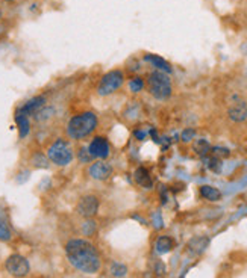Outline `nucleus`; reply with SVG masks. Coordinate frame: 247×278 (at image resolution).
I'll return each instance as SVG.
<instances>
[{"label":"nucleus","mask_w":247,"mask_h":278,"mask_svg":"<svg viewBox=\"0 0 247 278\" xmlns=\"http://www.w3.org/2000/svg\"><path fill=\"white\" fill-rule=\"evenodd\" d=\"M68 262L81 272L96 274L100 269V256L97 248L85 239H72L65 244Z\"/></svg>","instance_id":"f257e3e1"},{"label":"nucleus","mask_w":247,"mask_h":278,"mask_svg":"<svg viewBox=\"0 0 247 278\" xmlns=\"http://www.w3.org/2000/svg\"><path fill=\"white\" fill-rule=\"evenodd\" d=\"M99 127V116L93 110H84L73 115L65 127L67 136L75 141H82L91 136Z\"/></svg>","instance_id":"f03ea898"},{"label":"nucleus","mask_w":247,"mask_h":278,"mask_svg":"<svg viewBox=\"0 0 247 278\" xmlns=\"http://www.w3.org/2000/svg\"><path fill=\"white\" fill-rule=\"evenodd\" d=\"M146 87H147L149 94L152 97H155L156 100H167V98H170V95L173 93L171 79L168 77L167 73H162L158 70L152 71L147 76Z\"/></svg>","instance_id":"7ed1b4c3"},{"label":"nucleus","mask_w":247,"mask_h":278,"mask_svg":"<svg viewBox=\"0 0 247 278\" xmlns=\"http://www.w3.org/2000/svg\"><path fill=\"white\" fill-rule=\"evenodd\" d=\"M47 157L56 167H67V165L72 164V161L75 157V151H73L72 144L67 139L58 138V139H55L49 145V148H47Z\"/></svg>","instance_id":"20e7f679"},{"label":"nucleus","mask_w":247,"mask_h":278,"mask_svg":"<svg viewBox=\"0 0 247 278\" xmlns=\"http://www.w3.org/2000/svg\"><path fill=\"white\" fill-rule=\"evenodd\" d=\"M124 84V74L122 70H111L108 73H105L99 84H97V95L100 97H110L113 94H116Z\"/></svg>","instance_id":"39448f33"},{"label":"nucleus","mask_w":247,"mask_h":278,"mask_svg":"<svg viewBox=\"0 0 247 278\" xmlns=\"http://www.w3.org/2000/svg\"><path fill=\"white\" fill-rule=\"evenodd\" d=\"M99 206H100L99 198L96 195H93V193H87V195L79 198V201L76 204V213L79 216L88 219V218H93V216L97 215Z\"/></svg>","instance_id":"423d86ee"},{"label":"nucleus","mask_w":247,"mask_h":278,"mask_svg":"<svg viewBox=\"0 0 247 278\" xmlns=\"http://www.w3.org/2000/svg\"><path fill=\"white\" fill-rule=\"evenodd\" d=\"M87 148H88L90 154L93 156V159H97V161H105L111 154V145H110L108 138L100 136V135L94 136Z\"/></svg>","instance_id":"0eeeda50"},{"label":"nucleus","mask_w":247,"mask_h":278,"mask_svg":"<svg viewBox=\"0 0 247 278\" xmlns=\"http://www.w3.org/2000/svg\"><path fill=\"white\" fill-rule=\"evenodd\" d=\"M6 271L14 277H26L30 271V266H29V262L23 256L12 254L6 260Z\"/></svg>","instance_id":"6e6552de"},{"label":"nucleus","mask_w":247,"mask_h":278,"mask_svg":"<svg viewBox=\"0 0 247 278\" xmlns=\"http://www.w3.org/2000/svg\"><path fill=\"white\" fill-rule=\"evenodd\" d=\"M228 115L235 123H243L247 120V103L238 95L231 98V104L228 107Z\"/></svg>","instance_id":"1a4fd4ad"},{"label":"nucleus","mask_w":247,"mask_h":278,"mask_svg":"<svg viewBox=\"0 0 247 278\" xmlns=\"http://www.w3.org/2000/svg\"><path fill=\"white\" fill-rule=\"evenodd\" d=\"M88 176L93 180L105 182V180L111 179V176H113V167L110 164H107L105 161H96V162L90 164V167H88Z\"/></svg>","instance_id":"9d476101"},{"label":"nucleus","mask_w":247,"mask_h":278,"mask_svg":"<svg viewBox=\"0 0 247 278\" xmlns=\"http://www.w3.org/2000/svg\"><path fill=\"white\" fill-rule=\"evenodd\" d=\"M46 106V97L44 95H35V97H32L30 100H27L21 107H18L17 110H20V112H23L24 115H35L41 107H44Z\"/></svg>","instance_id":"9b49d317"},{"label":"nucleus","mask_w":247,"mask_h":278,"mask_svg":"<svg viewBox=\"0 0 247 278\" xmlns=\"http://www.w3.org/2000/svg\"><path fill=\"white\" fill-rule=\"evenodd\" d=\"M14 120H15V124L18 127V136L20 139H24L29 132H30V121H29V116L24 115L23 112L17 110L15 115H14Z\"/></svg>","instance_id":"f8f14e48"},{"label":"nucleus","mask_w":247,"mask_h":278,"mask_svg":"<svg viewBox=\"0 0 247 278\" xmlns=\"http://www.w3.org/2000/svg\"><path fill=\"white\" fill-rule=\"evenodd\" d=\"M133 179H135L136 185H139L141 187H144V189H150L152 185H153L152 177H150V173H149V170L144 168V167H138V168L135 170Z\"/></svg>","instance_id":"ddd939ff"},{"label":"nucleus","mask_w":247,"mask_h":278,"mask_svg":"<svg viewBox=\"0 0 247 278\" xmlns=\"http://www.w3.org/2000/svg\"><path fill=\"white\" fill-rule=\"evenodd\" d=\"M144 61L150 62L158 71H162V73H167V74L171 73V65L164 58H161L158 55H146L144 56Z\"/></svg>","instance_id":"4468645a"},{"label":"nucleus","mask_w":247,"mask_h":278,"mask_svg":"<svg viewBox=\"0 0 247 278\" xmlns=\"http://www.w3.org/2000/svg\"><path fill=\"white\" fill-rule=\"evenodd\" d=\"M11 237H12L11 227H9V222H8L5 209L0 206V241L8 242V241H11Z\"/></svg>","instance_id":"2eb2a0df"},{"label":"nucleus","mask_w":247,"mask_h":278,"mask_svg":"<svg viewBox=\"0 0 247 278\" xmlns=\"http://www.w3.org/2000/svg\"><path fill=\"white\" fill-rule=\"evenodd\" d=\"M173 247H174V242L170 236H161V237H158V241L155 244L158 254H167L173 250Z\"/></svg>","instance_id":"dca6fc26"},{"label":"nucleus","mask_w":247,"mask_h":278,"mask_svg":"<svg viewBox=\"0 0 247 278\" xmlns=\"http://www.w3.org/2000/svg\"><path fill=\"white\" fill-rule=\"evenodd\" d=\"M200 195L205 198V200H208V201H220L222 200V192L217 189V187H214V186H209V185H203L200 186Z\"/></svg>","instance_id":"f3484780"},{"label":"nucleus","mask_w":247,"mask_h":278,"mask_svg":"<svg viewBox=\"0 0 247 278\" xmlns=\"http://www.w3.org/2000/svg\"><path fill=\"white\" fill-rule=\"evenodd\" d=\"M211 144L206 141V139H203V138H200V139H196L194 141V144H193V150H194V153L197 154V156H200V157H206L209 153H211Z\"/></svg>","instance_id":"a211bd4d"},{"label":"nucleus","mask_w":247,"mask_h":278,"mask_svg":"<svg viewBox=\"0 0 247 278\" xmlns=\"http://www.w3.org/2000/svg\"><path fill=\"white\" fill-rule=\"evenodd\" d=\"M208 239L206 237H194V239H191L190 241V244H188V248H190V251L191 253H194V254H200L202 251H205V248L208 247Z\"/></svg>","instance_id":"6ab92c4d"},{"label":"nucleus","mask_w":247,"mask_h":278,"mask_svg":"<svg viewBox=\"0 0 247 278\" xmlns=\"http://www.w3.org/2000/svg\"><path fill=\"white\" fill-rule=\"evenodd\" d=\"M53 115H55V109L50 107V106H44V107H41V109L33 115V118H35L37 121H40V123H46V121H49Z\"/></svg>","instance_id":"aec40b11"},{"label":"nucleus","mask_w":247,"mask_h":278,"mask_svg":"<svg viewBox=\"0 0 247 278\" xmlns=\"http://www.w3.org/2000/svg\"><path fill=\"white\" fill-rule=\"evenodd\" d=\"M144 88H146V82H144L143 77L135 76V77H132V79L129 81V91H130V93L138 94L141 93Z\"/></svg>","instance_id":"412c9836"},{"label":"nucleus","mask_w":247,"mask_h":278,"mask_svg":"<svg viewBox=\"0 0 247 278\" xmlns=\"http://www.w3.org/2000/svg\"><path fill=\"white\" fill-rule=\"evenodd\" d=\"M126 274H127V266H126V265L119 263V262H116V263L111 265V275H113V277L123 278L126 277Z\"/></svg>","instance_id":"4be33fe9"},{"label":"nucleus","mask_w":247,"mask_h":278,"mask_svg":"<svg viewBox=\"0 0 247 278\" xmlns=\"http://www.w3.org/2000/svg\"><path fill=\"white\" fill-rule=\"evenodd\" d=\"M96 230H97V224H96V221H94L93 218H88V219L82 224V233H84L85 236H91L93 233H96Z\"/></svg>","instance_id":"5701e85b"},{"label":"nucleus","mask_w":247,"mask_h":278,"mask_svg":"<svg viewBox=\"0 0 247 278\" xmlns=\"http://www.w3.org/2000/svg\"><path fill=\"white\" fill-rule=\"evenodd\" d=\"M49 157H46L44 154L41 153H37L33 157H32V164L37 167V168H49Z\"/></svg>","instance_id":"b1692460"},{"label":"nucleus","mask_w":247,"mask_h":278,"mask_svg":"<svg viewBox=\"0 0 247 278\" xmlns=\"http://www.w3.org/2000/svg\"><path fill=\"white\" fill-rule=\"evenodd\" d=\"M205 159H206V167H208L211 171L220 173V170H222V161H220L219 157L211 156V157H205Z\"/></svg>","instance_id":"393cba45"},{"label":"nucleus","mask_w":247,"mask_h":278,"mask_svg":"<svg viewBox=\"0 0 247 278\" xmlns=\"http://www.w3.org/2000/svg\"><path fill=\"white\" fill-rule=\"evenodd\" d=\"M78 159H79L81 164H90V162H93V156L90 154V151H88L87 147H81L78 150Z\"/></svg>","instance_id":"a878e982"},{"label":"nucleus","mask_w":247,"mask_h":278,"mask_svg":"<svg viewBox=\"0 0 247 278\" xmlns=\"http://www.w3.org/2000/svg\"><path fill=\"white\" fill-rule=\"evenodd\" d=\"M194 136H196V130H194V129H185V130L182 132V135H181V138H182V141H184V142H190V141H193V139H194Z\"/></svg>","instance_id":"bb28decb"},{"label":"nucleus","mask_w":247,"mask_h":278,"mask_svg":"<svg viewBox=\"0 0 247 278\" xmlns=\"http://www.w3.org/2000/svg\"><path fill=\"white\" fill-rule=\"evenodd\" d=\"M152 222H153V227H155V228H158V230L162 228V218H161V213H158V212L153 213V215H152Z\"/></svg>","instance_id":"cd10ccee"},{"label":"nucleus","mask_w":247,"mask_h":278,"mask_svg":"<svg viewBox=\"0 0 247 278\" xmlns=\"http://www.w3.org/2000/svg\"><path fill=\"white\" fill-rule=\"evenodd\" d=\"M164 272H165V269H164V265H162V263H158V265H156V274L162 275Z\"/></svg>","instance_id":"c85d7f7f"},{"label":"nucleus","mask_w":247,"mask_h":278,"mask_svg":"<svg viewBox=\"0 0 247 278\" xmlns=\"http://www.w3.org/2000/svg\"><path fill=\"white\" fill-rule=\"evenodd\" d=\"M133 135H135V138H136V139H139V141L146 138V132H139V130H138V132H135Z\"/></svg>","instance_id":"c756f323"},{"label":"nucleus","mask_w":247,"mask_h":278,"mask_svg":"<svg viewBox=\"0 0 247 278\" xmlns=\"http://www.w3.org/2000/svg\"><path fill=\"white\" fill-rule=\"evenodd\" d=\"M6 2H12V0H6Z\"/></svg>","instance_id":"7c9ffc66"}]
</instances>
